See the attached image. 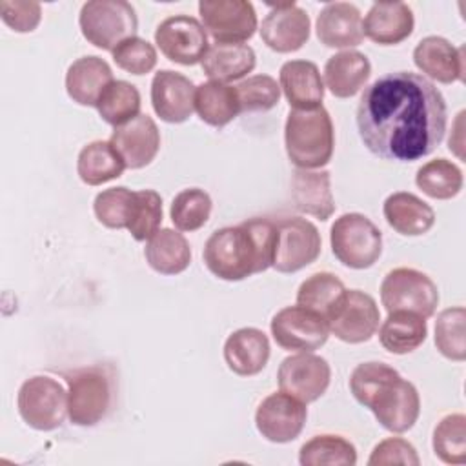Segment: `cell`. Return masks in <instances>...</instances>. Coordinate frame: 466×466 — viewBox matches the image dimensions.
Masks as SVG:
<instances>
[{"mask_svg":"<svg viewBox=\"0 0 466 466\" xmlns=\"http://www.w3.org/2000/svg\"><path fill=\"white\" fill-rule=\"evenodd\" d=\"M275 242L277 222L255 217L213 231L204 246V264L222 280H244L271 266Z\"/></svg>","mask_w":466,"mask_h":466,"instance_id":"obj_2","label":"cell"},{"mask_svg":"<svg viewBox=\"0 0 466 466\" xmlns=\"http://www.w3.org/2000/svg\"><path fill=\"white\" fill-rule=\"evenodd\" d=\"M329 244L340 264L351 269H366L382 253V233L366 215L344 213L329 229Z\"/></svg>","mask_w":466,"mask_h":466,"instance_id":"obj_7","label":"cell"},{"mask_svg":"<svg viewBox=\"0 0 466 466\" xmlns=\"http://www.w3.org/2000/svg\"><path fill=\"white\" fill-rule=\"evenodd\" d=\"M331 380V368L326 359L311 351L286 357L277 371L280 391L309 404L320 399Z\"/></svg>","mask_w":466,"mask_h":466,"instance_id":"obj_15","label":"cell"},{"mask_svg":"<svg viewBox=\"0 0 466 466\" xmlns=\"http://www.w3.org/2000/svg\"><path fill=\"white\" fill-rule=\"evenodd\" d=\"M419 462H420V459H419L413 444H410L406 439H400V437H388V439L380 441L373 448V451L368 459L370 466H388V464L417 466Z\"/></svg>","mask_w":466,"mask_h":466,"instance_id":"obj_45","label":"cell"},{"mask_svg":"<svg viewBox=\"0 0 466 466\" xmlns=\"http://www.w3.org/2000/svg\"><path fill=\"white\" fill-rule=\"evenodd\" d=\"M280 89L293 109H313L322 106L324 82L315 62L289 60L280 67Z\"/></svg>","mask_w":466,"mask_h":466,"instance_id":"obj_24","label":"cell"},{"mask_svg":"<svg viewBox=\"0 0 466 466\" xmlns=\"http://www.w3.org/2000/svg\"><path fill=\"white\" fill-rule=\"evenodd\" d=\"M124 169L126 164L109 140H95L84 146L76 158V173L87 186H100L115 180Z\"/></svg>","mask_w":466,"mask_h":466,"instance_id":"obj_33","label":"cell"},{"mask_svg":"<svg viewBox=\"0 0 466 466\" xmlns=\"http://www.w3.org/2000/svg\"><path fill=\"white\" fill-rule=\"evenodd\" d=\"M382 213L390 228L406 237L424 235L435 224L433 208L408 191L391 193L384 200Z\"/></svg>","mask_w":466,"mask_h":466,"instance_id":"obj_28","label":"cell"},{"mask_svg":"<svg viewBox=\"0 0 466 466\" xmlns=\"http://www.w3.org/2000/svg\"><path fill=\"white\" fill-rule=\"evenodd\" d=\"M0 16L5 25L16 33L35 31L42 18V7L38 2H18V0H2Z\"/></svg>","mask_w":466,"mask_h":466,"instance_id":"obj_46","label":"cell"},{"mask_svg":"<svg viewBox=\"0 0 466 466\" xmlns=\"http://www.w3.org/2000/svg\"><path fill=\"white\" fill-rule=\"evenodd\" d=\"M379 320V306L371 295L360 289H346L337 308L326 319V324L339 340L360 344L375 335Z\"/></svg>","mask_w":466,"mask_h":466,"instance_id":"obj_11","label":"cell"},{"mask_svg":"<svg viewBox=\"0 0 466 466\" xmlns=\"http://www.w3.org/2000/svg\"><path fill=\"white\" fill-rule=\"evenodd\" d=\"M462 182L464 180L461 167L448 158L430 160L422 164L415 175L417 187L422 189L424 195L437 200H448L457 197L462 189Z\"/></svg>","mask_w":466,"mask_h":466,"instance_id":"obj_36","label":"cell"},{"mask_svg":"<svg viewBox=\"0 0 466 466\" xmlns=\"http://www.w3.org/2000/svg\"><path fill=\"white\" fill-rule=\"evenodd\" d=\"M211 197L200 187H187L175 195L169 217L178 231L200 229L211 215Z\"/></svg>","mask_w":466,"mask_h":466,"instance_id":"obj_39","label":"cell"},{"mask_svg":"<svg viewBox=\"0 0 466 466\" xmlns=\"http://www.w3.org/2000/svg\"><path fill=\"white\" fill-rule=\"evenodd\" d=\"M350 390L359 404L371 410L382 428L404 433L413 428L420 413L417 388L384 362H362L350 377Z\"/></svg>","mask_w":466,"mask_h":466,"instance_id":"obj_3","label":"cell"},{"mask_svg":"<svg viewBox=\"0 0 466 466\" xmlns=\"http://www.w3.org/2000/svg\"><path fill=\"white\" fill-rule=\"evenodd\" d=\"M364 36L379 46H395L413 33V11L404 2H375L362 20Z\"/></svg>","mask_w":466,"mask_h":466,"instance_id":"obj_22","label":"cell"},{"mask_svg":"<svg viewBox=\"0 0 466 466\" xmlns=\"http://www.w3.org/2000/svg\"><path fill=\"white\" fill-rule=\"evenodd\" d=\"M67 415L75 426L98 424L113 404V375L106 366H86L66 375Z\"/></svg>","mask_w":466,"mask_h":466,"instance_id":"obj_5","label":"cell"},{"mask_svg":"<svg viewBox=\"0 0 466 466\" xmlns=\"http://www.w3.org/2000/svg\"><path fill=\"white\" fill-rule=\"evenodd\" d=\"M320 246V233L313 222L300 217L280 218L271 268L279 273H295L317 260Z\"/></svg>","mask_w":466,"mask_h":466,"instance_id":"obj_10","label":"cell"},{"mask_svg":"<svg viewBox=\"0 0 466 466\" xmlns=\"http://www.w3.org/2000/svg\"><path fill=\"white\" fill-rule=\"evenodd\" d=\"M371 75L368 56L355 49L340 51L328 58L324 66V82L329 93L337 98H350L357 95Z\"/></svg>","mask_w":466,"mask_h":466,"instance_id":"obj_27","label":"cell"},{"mask_svg":"<svg viewBox=\"0 0 466 466\" xmlns=\"http://www.w3.org/2000/svg\"><path fill=\"white\" fill-rule=\"evenodd\" d=\"M155 44L167 60L182 66L202 62L209 49L202 22L189 15H175L162 20L155 31Z\"/></svg>","mask_w":466,"mask_h":466,"instance_id":"obj_13","label":"cell"},{"mask_svg":"<svg viewBox=\"0 0 466 466\" xmlns=\"http://www.w3.org/2000/svg\"><path fill=\"white\" fill-rule=\"evenodd\" d=\"M291 198L300 213L328 220L335 211L329 171L295 169L291 177Z\"/></svg>","mask_w":466,"mask_h":466,"instance_id":"obj_26","label":"cell"},{"mask_svg":"<svg viewBox=\"0 0 466 466\" xmlns=\"http://www.w3.org/2000/svg\"><path fill=\"white\" fill-rule=\"evenodd\" d=\"M146 260L160 275H178L191 262V248L180 231L158 229L146 244Z\"/></svg>","mask_w":466,"mask_h":466,"instance_id":"obj_31","label":"cell"},{"mask_svg":"<svg viewBox=\"0 0 466 466\" xmlns=\"http://www.w3.org/2000/svg\"><path fill=\"white\" fill-rule=\"evenodd\" d=\"M111 82L113 71L109 64L95 55L75 60L66 73V91L80 106H96Z\"/></svg>","mask_w":466,"mask_h":466,"instance_id":"obj_25","label":"cell"},{"mask_svg":"<svg viewBox=\"0 0 466 466\" xmlns=\"http://www.w3.org/2000/svg\"><path fill=\"white\" fill-rule=\"evenodd\" d=\"M84 38L98 49L113 51L126 38L137 36L138 18L135 7L126 0L86 2L78 16Z\"/></svg>","mask_w":466,"mask_h":466,"instance_id":"obj_6","label":"cell"},{"mask_svg":"<svg viewBox=\"0 0 466 466\" xmlns=\"http://www.w3.org/2000/svg\"><path fill=\"white\" fill-rule=\"evenodd\" d=\"M309 29L308 13L295 2L269 4V13L260 24V38L277 53H293L308 42Z\"/></svg>","mask_w":466,"mask_h":466,"instance_id":"obj_17","label":"cell"},{"mask_svg":"<svg viewBox=\"0 0 466 466\" xmlns=\"http://www.w3.org/2000/svg\"><path fill=\"white\" fill-rule=\"evenodd\" d=\"M16 406L27 426L38 431H51L66 420L67 390L51 377L35 375L20 386Z\"/></svg>","mask_w":466,"mask_h":466,"instance_id":"obj_8","label":"cell"},{"mask_svg":"<svg viewBox=\"0 0 466 466\" xmlns=\"http://www.w3.org/2000/svg\"><path fill=\"white\" fill-rule=\"evenodd\" d=\"M240 113L268 111L279 104L280 86L269 75H253L235 86Z\"/></svg>","mask_w":466,"mask_h":466,"instance_id":"obj_43","label":"cell"},{"mask_svg":"<svg viewBox=\"0 0 466 466\" xmlns=\"http://www.w3.org/2000/svg\"><path fill=\"white\" fill-rule=\"evenodd\" d=\"M151 106L164 122H186L195 111L193 82L171 69L157 71L151 80Z\"/></svg>","mask_w":466,"mask_h":466,"instance_id":"obj_19","label":"cell"},{"mask_svg":"<svg viewBox=\"0 0 466 466\" xmlns=\"http://www.w3.org/2000/svg\"><path fill=\"white\" fill-rule=\"evenodd\" d=\"M428 335L426 319L413 311H390L379 329V340L382 348L395 355H406L415 351Z\"/></svg>","mask_w":466,"mask_h":466,"instance_id":"obj_30","label":"cell"},{"mask_svg":"<svg viewBox=\"0 0 466 466\" xmlns=\"http://www.w3.org/2000/svg\"><path fill=\"white\" fill-rule=\"evenodd\" d=\"M315 31L326 47H355L364 40L362 15L350 2H329L319 13Z\"/></svg>","mask_w":466,"mask_h":466,"instance_id":"obj_21","label":"cell"},{"mask_svg":"<svg viewBox=\"0 0 466 466\" xmlns=\"http://www.w3.org/2000/svg\"><path fill=\"white\" fill-rule=\"evenodd\" d=\"M195 111L208 126L224 127L240 113L235 86L215 80L202 82L195 87Z\"/></svg>","mask_w":466,"mask_h":466,"instance_id":"obj_32","label":"cell"},{"mask_svg":"<svg viewBox=\"0 0 466 466\" xmlns=\"http://www.w3.org/2000/svg\"><path fill=\"white\" fill-rule=\"evenodd\" d=\"M162 224V198L155 189L135 191V204L127 222L131 237L138 242L149 240Z\"/></svg>","mask_w":466,"mask_h":466,"instance_id":"obj_42","label":"cell"},{"mask_svg":"<svg viewBox=\"0 0 466 466\" xmlns=\"http://www.w3.org/2000/svg\"><path fill=\"white\" fill-rule=\"evenodd\" d=\"M464 320L466 309L462 306L441 311L435 320V346L441 355L455 362H462L466 359Z\"/></svg>","mask_w":466,"mask_h":466,"instance_id":"obj_40","label":"cell"},{"mask_svg":"<svg viewBox=\"0 0 466 466\" xmlns=\"http://www.w3.org/2000/svg\"><path fill=\"white\" fill-rule=\"evenodd\" d=\"M415 66L441 84L464 80V47L451 46L442 36H426L413 49Z\"/></svg>","mask_w":466,"mask_h":466,"instance_id":"obj_20","label":"cell"},{"mask_svg":"<svg viewBox=\"0 0 466 466\" xmlns=\"http://www.w3.org/2000/svg\"><path fill=\"white\" fill-rule=\"evenodd\" d=\"M224 360L240 377L260 373L269 360L268 335L258 328H240L224 342Z\"/></svg>","mask_w":466,"mask_h":466,"instance_id":"obj_23","label":"cell"},{"mask_svg":"<svg viewBox=\"0 0 466 466\" xmlns=\"http://www.w3.org/2000/svg\"><path fill=\"white\" fill-rule=\"evenodd\" d=\"M111 55L115 64L131 75H146L157 66L155 47L140 36L126 38L111 51Z\"/></svg>","mask_w":466,"mask_h":466,"instance_id":"obj_44","label":"cell"},{"mask_svg":"<svg viewBox=\"0 0 466 466\" xmlns=\"http://www.w3.org/2000/svg\"><path fill=\"white\" fill-rule=\"evenodd\" d=\"M299 462L302 466H355L357 450L340 435H315L300 446Z\"/></svg>","mask_w":466,"mask_h":466,"instance_id":"obj_35","label":"cell"},{"mask_svg":"<svg viewBox=\"0 0 466 466\" xmlns=\"http://www.w3.org/2000/svg\"><path fill=\"white\" fill-rule=\"evenodd\" d=\"M95 107L104 122L118 127L140 115V93L126 80H113Z\"/></svg>","mask_w":466,"mask_h":466,"instance_id":"obj_37","label":"cell"},{"mask_svg":"<svg viewBox=\"0 0 466 466\" xmlns=\"http://www.w3.org/2000/svg\"><path fill=\"white\" fill-rule=\"evenodd\" d=\"M355 122L360 140L375 157L413 162L442 142L448 111L435 84L411 71H395L364 89Z\"/></svg>","mask_w":466,"mask_h":466,"instance_id":"obj_1","label":"cell"},{"mask_svg":"<svg viewBox=\"0 0 466 466\" xmlns=\"http://www.w3.org/2000/svg\"><path fill=\"white\" fill-rule=\"evenodd\" d=\"M433 451L446 464L466 462V415L450 413L433 430Z\"/></svg>","mask_w":466,"mask_h":466,"instance_id":"obj_38","label":"cell"},{"mask_svg":"<svg viewBox=\"0 0 466 466\" xmlns=\"http://www.w3.org/2000/svg\"><path fill=\"white\" fill-rule=\"evenodd\" d=\"M306 417L308 410L302 400L284 391H275L258 404L255 411V426L269 442L284 444L300 435Z\"/></svg>","mask_w":466,"mask_h":466,"instance_id":"obj_16","label":"cell"},{"mask_svg":"<svg viewBox=\"0 0 466 466\" xmlns=\"http://www.w3.org/2000/svg\"><path fill=\"white\" fill-rule=\"evenodd\" d=\"M257 56L248 44H220L209 46L200 66L204 75L215 82H233L244 78L255 69Z\"/></svg>","mask_w":466,"mask_h":466,"instance_id":"obj_29","label":"cell"},{"mask_svg":"<svg viewBox=\"0 0 466 466\" xmlns=\"http://www.w3.org/2000/svg\"><path fill=\"white\" fill-rule=\"evenodd\" d=\"M346 293L344 282L329 273L319 271L309 275L297 289V304L319 313L324 320L331 315V311L340 302Z\"/></svg>","mask_w":466,"mask_h":466,"instance_id":"obj_34","label":"cell"},{"mask_svg":"<svg viewBox=\"0 0 466 466\" xmlns=\"http://www.w3.org/2000/svg\"><path fill=\"white\" fill-rule=\"evenodd\" d=\"M109 142L126 167L140 169L155 160L160 149V131L151 116L140 113L133 120L115 127Z\"/></svg>","mask_w":466,"mask_h":466,"instance_id":"obj_18","label":"cell"},{"mask_svg":"<svg viewBox=\"0 0 466 466\" xmlns=\"http://www.w3.org/2000/svg\"><path fill=\"white\" fill-rule=\"evenodd\" d=\"M133 204H135V191L124 186H116V187L104 189L95 197L93 211L98 222L104 224L106 228L122 229V228H127Z\"/></svg>","mask_w":466,"mask_h":466,"instance_id":"obj_41","label":"cell"},{"mask_svg":"<svg viewBox=\"0 0 466 466\" xmlns=\"http://www.w3.org/2000/svg\"><path fill=\"white\" fill-rule=\"evenodd\" d=\"M380 302L388 313L404 309L430 319L439 304V289L426 273L413 268H395L382 279Z\"/></svg>","mask_w":466,"mask_h":466,"instance_id":"obj_9","label":"cell"},{"mask_svg":"<svg viewBox=\"0 0 466 466\" xmlns=\"http://www.w3.org/2000/svg\"><path fill=\"white\" fill-rule=\"evenodd\" d=\"M271 335L286 351H315L326 344L329 329L326 320L302 306H286L271 319Z\"/></svg>","mask_w":466,"mask_h":466,"instance_id":"obj_14","label":"cell"},{"mask_svg":"<svg viewBox=\"0 0 466 466\" xmlns=\"http://www.w3.org/2000/svg\"><path fill=\"white\" fill-rule=\"evenodd\" d=\"M198 13L206 33L220 44H242L257 29V13L248 0H200Z\"/></svg>","mask_w":466,"mask_h":466,"instance_id":"obj_12","label":"cell"},{"mask_svg":"<svg viewBox=\"0 0 466 466\" xmlns=\"http://www.w3.org/2000/svg\"><path fill=\"white\" fill-rule=\"evenodd\" d=\"M286 153L299 169H319L333 157L335 131L324 106L291 109L284 126Z\"/></svg>","mask_w":466,"mask_h":466,"instance_id":"obj_4","label":"cell"}]
</instances>
